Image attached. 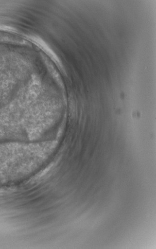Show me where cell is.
<instances>
[{
	"instance_id": "obj_1",
	"label": "cell",
	"mask_w": 156,
	"mask_h": 249,
	"mask_svg": "<svg viewBox=\"0 0 156 249\" xmlns=\"http://www.w3.org/2000/svg\"><path fill=\"white\" fill-rule=\"evenodd\" d=\"M0 144V186L20 181L34 174L48 158V144Z\"/></svg>"
}]
</instances>
